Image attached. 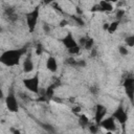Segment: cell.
Returning a JSON list of instances; mask_svg holds the SVG:
<instances>
[{
  "label": "cell",
  "instance_id": "1",
  "mask_svg": "<svg viewBox=\"0 0 134 134\" xmlns=\"http://www.w3.org/2000/svg\"><path fill=\"white\" fill-rule=\"evenodd\" d=\"M25 52H26V48L5 50L0 54V63L6 67L17 66L20 64L21 58Z\"/></svg>",
  "mask_w": 134,
  "mask_h": 134
},
{
  "label": "cell",
  "instance_id": "2",
  "mask_svg": "<svg viewBox=\"0 0 134 134\" xmlns=\"http://www.w3.org/2000/svg\"><path fill=\"white\" fill-rule=\"evenodd\" d=\"M39 16H40V7L36 6L32 10H30L29 13H27L25 15V19H26V25L28 27V31L29 32H34L36 29V26L38 24V20H39Z\"/></svg>",
  "mask_w": 134,
  "mask_h": 134
},
{
  "label": "cell",
  "instance_id": "3",
  "mask_svg": "<svg viewBox=\"0 0 134 134\" xmlns=\"http://www.w3.org/2000/svg\"><path fill=\"white\" fill-rule=\"evenodd\" d=\"M24 87L30 91V92H34V93H39V89H40V77H39V74H35L34 76H30V77H27V79H24L22 81Z\"/></svg>",
  "mask_w": 134,
  "mask_h": 134
},
{
  "label": "cell",
  "instance_id": "4",
  "mask_svg": "<svg viewBox=\"0 0 134 134\" xmlns=\"http://www.w3.org/2000/svg\"><path fill=\"white\" fill-rule=\"evenodd\" d=\"M112 117H113L115 120H117V122H119L120 125L124 126V125L127 122V120H128V113H127V111L125 110V108H124L121 105H119V106L115 109V111L113 112Z\"/></svg>",
  "mask_w": 134,
  "mask_h": 134
},
{
  "label": "cell",
  "instance_id": "5",
  "mask_svg": "<svg viewBox=\"0 0 134 134\" xmlns=\"http://www.w3.org/2000/svg\"><path fill=\"white\" fill-rule=\"evenodd\" d=\"M124 88L126 91V94L128 96V98L133 102L134 98V79L133 76H127L126 80L124 81Z\"/></svg>",
  "mask_w": 134,
  "mask_h": 134
},
{
  "label": "cell",
  "instance_id": "6",
  "mask_svg": "<svg viewBox=\"0 0 134 134\" xmlns=\"http://www.w3.org/2000/svg\"><path fill=\"white\" fill-rule=\"evenodd\" d=\"M5 106H6L7 110L10 111V112H18V110H19V104H18L17 97L15 96L14 93L10 92L5 97Z\"/></svg>",
  "mask_w": 134,
  "mask_h": 134
},
{
  "label": "cell",
  "instance_id": "7",
  "mask_svg": "<svg viewBox=\"0 0 134 134\" xmlns=\"http://www.w3.org/2000/svg\"><path fill=\"white\" fill-rule=\"evenodd\" d=\"M98 127H102L103 129H105L106 131L108 132H113L116 130V121L115 119L110 116V117H107V118H103L98 125Z\"/></svg>",
  "mask_w": 134,
  "mask_h": 134
},
{
  "label": "cell",
  "instance_id": "8",
  "mask_svg": "<svg viewBox=\"0 0 134 134\" xmlns=\"http://www.w3.org/2000/svg\"><path fill=\"white\" fill-rule=\"evenodd\" d=\"M92 12H107V13H110L113 10V4L111 2H108L106 0H100L99 3L97 5H94L93 8L91 9Z\"/></svg>",
  "mask_w": 134,
  "mask_h": 134
},
{
  "label": "cell",
  "instance_id": "9",
  "mask_svg": "<svg viewBox=\"0 0 134 134\" xmlns=\"http://www.w3.org/2000/svg\"><path fill=\"white\" fill-rule=\"evenodd\" d=\"M106 114H107V108L102 104H97L95 107V114H94V120L97 126L99 125L100 120L106 116Z\"/></svg>",
  "mask_w": 134,
  "mask_h": 134
},
{
  "label": "cell",
  "instance_id": "10",
  "mask_svg": "<svg viewBox=\"0 0 134 134\" xmlns=\"http://www.w3.org/2000/svg\"><path fill=\"white\" fill-rule=\"evenodd\" d=\"M79 46L81 47V48H84V49H87V50H90V49H92V47H93V44H94V40L92 39V38H90V37H87V36H85V37H81L80 38V40H79Z\"/></svg>",
  "mask_w": 134,
  "mask_h": 134
},
{
  "label": "cell",
  "instance_id": "11",
  "mask_svg": "<svg viewBox=\"0 0 134 134\" xmlns=\"http://www.w3.org/2000/svg\"><path fill=\"white\" fill-rule=\"evenodd\" d=\"M62 43H63V45L67 48V49H69V48H72V47H75V46H77L79 44H77V42L75 41V39L73 38V36H72V34L71 32H68L62 40Z\"/></svg>",
  "mask_w": 134,
  "mask_h": 134
},
{
  "label": "cell",
  "instance_id": "12",
  "mask_svg": "<svg viewBox=\"0 0 134 134\" xmlns=\"http://www.w3.org/2000/svg\"><path fill=\"white\" fill-rule=\"evenodd\" d=\"M4 17L8 22H16L18 20V14L14 7H6L4 10Z\"/></svg>",
  "mask_w": 134,
  "mask_h": 134
},
{
  "label": "cell",
  "instance_id": "13",
  "mask_svg": "<svg viewBox=\"0 0 134 134\" xmlns=\"http://www.w3.org/2000/svg\"><path fill=\"white\" fill-rule=\"evenodd\" d=\"M64 63L66 64V65H68V66H71V67H84L85 65H86V62L84 61V60H75L74 58H72V57H70V58H67L65 61H64Z\"/></svg>",
  "mask_w": 134,
  "mask_h": 134
},
{
  "label": "cell",
  "instance_id": "14",
  "mask_svg": "<svg viewBox=\"0 0 134 134\" xmlns=\"http://www.w3.org/2000/svg\"><path fill=\"white\" fill-rule=\"evenodd\" d=\"M22 66H23V67H22V68H23V71H24L25 73H29V72H31V71L34 70V62H32L30 55H27V57L24 59Z\"/></svg>",
  "mask_w": 134,
  "mask_h": 134
},
{
  "label": "cell",
  "instance_id": "15",
  "mask_svg": "<svg viewBox=\"0 0 134 134\" xmlns=\"http://www.w3.org/2000/svg\"><path fill=\"white\" fill-rule=\"evenodd\" d=\"M46 68L50 71V72H55L58 70V63L54 57H48L47 61H46Z\"/></svg>",
  "mask_w": 134,
  "mask_h": 134
},
{
  "label": "cell",
  "instance_id": "16",
  "mask_svg": "<svg viewBox=\"0 0 134 134\" xmlns=\"http://www.w3.org/2000/svg\"><path fill=\"white\" fill-rule=\"evenodd\" d=\"M119 23H120V21H118V20H116V21H113V22H111V23H110V24L108 25L107 31H108L109 34H113V32H115V31L117 30L118 26H119Z\"/></svg>",
  "mask_w": 134,
  "mask_h": 134
},
{
  "label": "cell",
  "instance_id": "17",
  "mask_svg": "<svg viewBox=\"0 0 134 134\" xmlns=\"http://www.w3.org/2000/svg\"><path fill=\"white\" fill-rule=\"evenodd\" d=\"M77 122H79V125L81 127H86V126L89 125V118L85 114H81V115H79Z\"/></svg>",
  "mask_w": 134,
  "mask_h": 134
},
{
  "label": "cell",
  "instance_id": "18",
  "mask_svg": "<svg viewBox=\"0 0 134 134\" xmlns=\"http://www.w3.org/2000/svg\"><path fill=\"white\" fill-rule=\"evenodd\" d=\"M126 44L129 46V47H133L134 46V36L133 35H130L128 37H126Z\"/></svg>",
  "mask_w": 134,
  "mask_h": 134
},
{
  "label": "cell",
  "instance_id": "19",
  "mask_svg": "<svg viewBox=\"0 0 134 134\" xmlns=\"http://www.w3.org/2000/svg\"><path fill=\"white\" fill-rule=\"evenodd\" d=\"M125 14H126V10L125 9H117L116 13H115V17L118 21H120L124 17H125Z\"/></svg>",
  "mask_w": 134,
  "mask_h": 134
},
{
  "label": "cell",
  "instance_id": "20",
  "mask_svg": "<svg viewBox=\"0 0 134 134\" xmlns=\"http://www.w3.org/2000/svg\"><path fill=\"white\" fill-rule=\"evenodd\" d=\"M71 18L74 20V22L79 25V26H83L84 24H85V22H84V20L81 18V17H77V16H71Z\"/></svg>",
  "mask_w": 134,
  "mask_h": 134
},
{
  "label": "cell",
  "instance_id": "21",
  "mask_svg": "<svg viewBox=\"0 0 134 134\" xmlns=\"http://www.w3.org/2000/svg\"><path fill=\"white\" fill-rule=\"evenodd\" d=\"M118 52H119L121 55H128V53H129V50H128V48H127L126 46H124V45H120V46L118 47Z\"/></svg>",
  "mask_w": 134,
  "mask_h": 134
},
{
  "label": "cell",
  "instance_id": "22",
  "mask_svg": "<svg viewBox=\"0 0 134 134\" xmlns=\"http://www.w3.org/2000/svg\"><path fill=\"white\" fill-rule=\"evenodd\" d=\"M80 50H81V47L77 45V46H75V47L69 48V49H68V52H69L70 54H77V53H80Z\"/></svg>",
  "mask_w": 134,
  "mask_h": 134
},
{
  "label": "cell",
  "instance_id": "23",
  "mask_svg": "<svg viewBox=\"0 0 134 134\" xmlns=\"http://www.w3.org/2000/svg\"><path fill=\"white\" fill-rule=\"evenodd\" d=\"M42 52H43V45L41 43H38L36 46V53L38 55H40V54H42Z\"/></svg>",
  "mask_w": 134,
  "mask_h": 134
},
{
  "label": "cell",
  "instance_id": "24",
  "mask_svg": "<svg viewBox=\"0 0 134 134\" xmlns=\"http://www.w3.org/2000/svg\"><path fill=\"white\" fill-rule=\"evenodd\" d=\"M89 131L92 132V133H96L98 131V126L96 124L93 125V126H89Z\"/></svg>",
  "mask_w": 134,
  "mask_h": 134
},
{
  "label": "cell",
  "instance_id": "25",
  "mask_svg": "<svg viewBox=\"0 0 134 134\" xmlns=\"http://www.w3.org/2000/svg\"><path fill=\"white\" fill-rule=\"evenodd\" d=\"M43 30L46 32V34H49L50 32V25H48L47 23H43Z\"/></svg>",
  "mask_w": 134,
  "mask_h": 134
},
{
  "label": "cell",
  "instance_id": "26",
  "mask_svg": "<svg viewBox=\"0 0 134 134\" xmlns=\"http://www.w3.org/2000/svg\"><path fill=\"white\" fill-rule=\"evenodd\" d=\"M51 5H52V7H54V9H55V10H58L59 13H61V14L63 13V10H62L61 6H60L58 3H54V2H53V3H51Z\"/></svg>",
  "mask_w": 134,
  "mask_h": 134
},
{
  "label": "cell",
  "instance_id": "27",
  "mask_svg": "<svg viewBox=\"0 0 134 134\" xmlns=\"http://www.w3.org/2000/svg\"><path fill=\"white\" fill-rule=\"evenodd\" d=\"M90 91H91V93H93V94H97V93H98V88H97L96 86H92V87L90 88Z\"/></svg>",
  "mask_w": 134,
  "mask_h": 134
},
{
  "label": "cell",
  "instance_id": "28",
  "mask_svg": "<svg viewBox=\"0 0 134 134\" xmlns=\"http://www.w3.org/2000/svg\"><path fill=\"white\" fill-rule=\"evenodd\" d=\"M67 24H68V21L64 19V20H62V21L60 22V24H59V26H60V27H64V26H66Z\"/></svg>",
  "mask_w": 134,
  "mask_h": 134
},
{
  "label": "cell",
  "instance_id": "29",
  "mask_svg": "<svg viewBox=\"0 0 134 134\" xmlns=\"http://www.w3.org/2000/svg\"><path fill=\"white\" fill-rule=\"evenodd\" d=\"M55 0H42V2L44 3V4H51V3H53Z\"/></svg>",
  "mask_w": 134,
  "mask_h": 134
},
{
  "label": "cell",
  "instance_id": "30",
  "mask_svg": "<svg viewBox=\"0 0 134 134\" xmlns=\"http://www.w3.org/2000/svg\"><path fill=\"white\" fill-rule=\"evenodd\" d=\"M72 111H73V113H77V112L81 111V108L77 107V106H76V107H73V108H72Z\"/></svg>",
  "mask_w": 134,
  "mask_h": 134
},
{
  "label": "cell",
  "instance_id": "31",
  "mask_svg": "<svg viewBox=\"0 0 134 134\" xmlns=\"http://www.w3.org/2000/svg\"><path fill=\"white\" fill-rule=\"evenodd\" d=\"M90 50H91V57L94 58V57L96 55V50H95V49H90Z\"/></svg>",
  "mask_w": 134,
  "mask_h": 134
},
{
  "label": "cell",
  "instance_id": "32",
  "mask_svg": "<svg viewBox=\"0 0 134 134\" xmlns=\"http://www.w3.org/2000/svg\"><path fill=\"white\" fill-rule=\"evenodd\" d=\"M4 97V94H3V90H2V88H1V86H0V99H2Z\"/></svg>",
  "mask_w": 134,
  "mask_h": 134
},
{
  "label": "cell",
  "instance_id": "33",
  "mask_svg": "<svg viewBox=\"0 0 134 134\" xmlns=\"http://www.w3.org/2000/svg\"><path fill=\"white\" fill-rule=\"evenodd\" d=\"M106 1H108V2H111V3H114V2H117L118 0H106Z\"/></svg>",
  "mask_w": 134,
  "mask_h": 134
},
{
  "label": "cell",
  "instance_id": "34",
  "mask_svg": "<svg viewBox=\"0 0 134 134\" xmlns=\"http://www.w3.org/2000/svg\"><path fill=\"white\" fill-rule=\"evenodd\" d=\"M2 30H3V29H2V27H0V32H1Z\"/></svg>",
  "mask_w": 134,
  "mask_h": 134
},
{
  "label": "cell",
  "instance_id": "35",
  "mask_svg": "<svg viewBox=\"0 0 134 134\" xmlns=\"http://www.w3.org/2000/svg\"><path fill=\"white\" fill-rule=\"evenodd\" d=\"M68 1H71V0H68Z\"/></svg>",
  "mask_w": 134,
  "mask_h": 134
}]
</instances>
